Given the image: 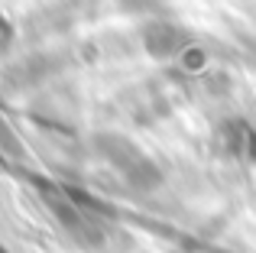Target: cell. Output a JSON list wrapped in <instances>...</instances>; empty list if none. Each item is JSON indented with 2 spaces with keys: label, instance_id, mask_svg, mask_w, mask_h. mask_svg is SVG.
Here are the masks:
<instances>
[{
  "label": "cell",
  "instance_id": "1",
  "mask_svg": "<svg viewBox=\"0 0 256 253\" xmlns=\"http://www.w3.org/2000/svg\"><path fill=\"white\" fill-rule=\"evenodd\" d=\"M143 39H146V46H150V52L166 56V52L178 49V46L185 42V32H182L178 26H172V23H152V26H146Z\"/></svg>",
  "mask_w": 256,
  "mask_h": 253
},
{
  "label": "cell",
  "instance_id": "3",
  "mask_svg": "<svg viewBox=\"0 0 256 253\" xmlns=\"http://www.w3.org/2000/svg\"><path fill=\"white\" fill-rule=\"evenodd\" d=\"M0 42H6V20L0 16Z\"/></svg>",
  "mask_w": 256,
  "mask_h": 253
},
{
  "label": "cell",
  "instance_id": "2",
  "mask_svg": "<svg viewBox=\"0 0 256 253\" xmlns=\"http://www.w3.org/2000/svg\"><path fill=\"white\" fill-rule=\"evenodd\" d=\"M120 4H124L126 10H150V6L159 4V0H120Z\"/></svg>",
  "mask_w": 256,
  "mask_h": 253
}]
</instances>
